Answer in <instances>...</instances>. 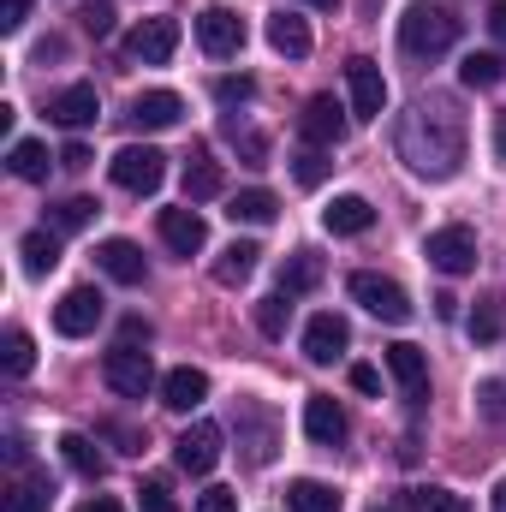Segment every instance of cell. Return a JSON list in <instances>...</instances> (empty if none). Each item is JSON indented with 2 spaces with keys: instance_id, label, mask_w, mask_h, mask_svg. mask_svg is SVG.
<instances>
[{
  "instance_id": "6da1fadb",
  "label": "cell",
  "mask_w": 506,
  "mask_h": 512,
  "mask_svg": "<svg viewBox=\"0 0 506 512\" xmlns=\"http://www.w3.org/2000/svg\"><path fill=\"white\" fill-rule=\"evenodd\" d=\"M399 155L423 179H453L459 161H465V114L447 96L411 102V114L399 120Z\"/></svg>"
},
{
  "instance_id": "7a4b0ae2",
  "label": "cell",
  "mask_w": 506,
  "mask_h": 512,
  "mask_svg": "<svg viewBox=\"0 0 506 512\" xmlns=\"http://www.w3.org/2000/svg\"><path fill=\"white\" fill-rule=\"evenodd\" d=\"M459 42V12L453 6H435V0H411L399 12V48L411 60H435Z\"/></svg>"
},
{
  "instance_id": "3957f363",
  "label": "cell",
  "mask_w": 506,
  "mask_h": 512,
  "mask_svg": "<svg viewBox=\"0 0 506 512\" xmlns=\"http://www.w3.org/2000/svg\"><path fill=\"white\" fill-rule=\"evenodd\" d=\"M108 173H114V185L131 191V197H155L161 179H167V155L149 149V143H126V149L108 161Z\"/></svg>"
},
{
  "instance_id": "277c9868",
  "label": "cell",
  "mask_w": 506,
  "mask_h": 512,
  "mask_svg": "<svg viewBox=\"0 0 506 512\" xmlns=\"http://www.w3.org/2000/svg\"><path fill=\"white\" fill-rule=\"evenodd\" d=\"M346 286H352V298H358V304H364V310H370L376 322H393V328H399V322H411V298H405V286H399V280H387V274H370V268H358V274H352Z\"/></svg>"
},
{
  "instance_id": "5b68a950",
  "label": "cell",
  "mask_w": 506,
  "mask_h": 512,
  "mask_svg": "<svg viewBox=\"0 0 506 512\" xmlns=\"http://www.w3.org/2000/svg\"><path fill=\"white\" fill-rule=\"evenodd\" d=\"M233 423H239L245 465H268V459H274V447H280V423H274V411H268V405H256V399H239Z\"/></svg>"
},
{
  "instance_id": "8992f818",
  "label": "cell",
  "mask_w": 506,
  "mask_h": 512,
  "mask_svg": "<svg viewBox=\"0 0 506 512\" xmlns=\"http://www.w3.org/2000/svg\"><path fill=\"white\" fill-rule=\"evenodd\" d=\"M221 441H227V435H221V423H209V417H203V423H191V429L173 441V459H179V471H191V477H209V471L221 465Z\"/></svg>"
},
{
  "instance_id": "52a82bcc",
  "label": "cell",
  "mask_w": 506,
  "mask_h": 512,
  "mask_svg": "<svg viewBox=\"0 0 506 512\" xmlns=\"http://www.w3.org/2000/svg\"><path fill=\"white\" fill-rule=\"evenodd\" d=\"M423 256L441 268V274H471L477 268V233L471 227H435L423 239Z\"/></svg>"
},
{
  "instance_id": "ba28073f",
  "label": "cell",
  "mask_w": 506,
  "mask_h": 512,
  "mask_svg": "<svg viewBox=\"0 0 506 512\" xmlns=\"http://www.w3.org/2000/svg\"><path fill=\"white\" fill-rule=\"evenodd\" d=\"M102 292L96 286H72L60 304H54V334H66V340H84V334H96V322H102Z\"/></svg>"
},
{
  "instance_id": "9c48e42d",
  "label": "cell",
  "mask_w": 506,
  "mask_h": 512,
  "mask_svg": "<svg viewBox=\"0 0 506 512\" xmlns=\"http://www.w3.org/2000/svg\"><path fill=\"white\" fill-rule=\"evenodd\" d=\"M173 48H179V18H143L126 36V54L137 66H167Z\"/></svg>"
},
{
  "instance_id": "30bf717a",
  "label": "cell",
  "mask_w": 506,
  "mask_h": 512,
  "mask_svg": "<svg viewBox=\"0 0 506 512\" xmlns=\"http://www.w3.org/2000/svg\"><path fill=\"white\" fill-rule=\"evenodd\" d=\"M346 90H352V120H381L387 108V78H381L376 60H346Z\"/></svg>"
},
{
  "instance_id": "8fae6325",
  "label": "cell",
  "mask_w": 506,
  "mask_h": 512,
  "mask_svg": "<svg viewBox=\"0 0 506 512\" xmlns=\"http://www.w3.org/2000/svg\"><path fill=\"white\" fill-rule=\"evenodd\" d=\"M102 376H108V387H114L120 399H143V393L155 387V364H149V352H137V346H120V352H108Z\"/></svg>"
},
{
  "instance_id": "7c38bea8",
  "label": "cell",
  "mask_w": 506,
  "mask_h": 512,
  "mask_svg": "<svg viewBox=\"0 0 506 512\" xmlns=\"http://www.w3.org/2000/svg\"><path fill=\"white\" fill-rule=\"evenodd\" d=\"M197 42H203V54L227 60V54L245 48V18H239L233 6H209V12L197 18Z\"/></svg>"
},
{
  "instance_id": "4fadbf2b",
  "label": "cell",
  "mask_w": 506,
  "mask_h": 512,
  "mask_svg": "<svg viewBox=\"0 0 506 512\" xmlns=\"http://www.w3.org/2000/svg\"><path fill=\"white\" fill-rule=\"evenodd\" d=\"M346 108L334 102V96H310L304 102V114H298V131H304V143H316V149H334L340 137H346Z\"/></svg>"
},
{
  "instance_id": "5bb4252c",
  "label": "cell",
  "mask_w": 506,
  "mask_h": 512,
  "mask_svg": "<svg viewBox=\"0 0 506 512\" xmlns=\"http://www.w3.org/2000/svg\"><path fill=\"white\" fill-rule=\"evenodd\" d=\"M346 346H352L346 316H334V310L310 316V328H304V358H310V364H334V358H346Z\"/></svg>"
},
{
  "instance_id": "9a60e30c",
  "label": "cell",
  "mask_w": 506,
  "mask_h": 512,
  "mask_svg": "<svg viewBox=\"0 0 506 512\" xmlns=\"http://www.w3.org/2000/svg\"><path fill=\"white\" fill-rule=\"evenodd\" d=\"M304 435H310L316 447H328V453L346 441V411H340L334 393H310V399H304Z\"/></svg>"
},
{
  "instance_id": "2e32d148",
  "label": "cell",
  "mask_w": 506,
  "mask_h": 512,
  "mask_svg": "<svg viewBox=\"0 0 506 512\" xmlns=\"http://www.w3.org/2000/svg\"><path fill=\"white\" fill-rule=\"evenodd\" d=\"M48 501H54V483L42 477V471H12L6 477V489H0V512H48Z\"/></svg>"
},
{
  "instance_id": "e0dca14e",
  "label": "cell",
  "mask_w": 506,
  "mask_h": 512,
  "mask_svg": "<svg viewBox=\"0 0 506 512\" xmlns=\"http://www.w3.org/2000/svg\"><path fill=\"white\" fill-rule=\"evenodd\" d=\"M96 114H102V102H96V84H66L54 102H48V120L66 131H84L96 126Z\"/></svg>"
},
{
  "instance_id": "ac0fdd59",
  "label": "cell",
  "mask_w": 506,
  "mask_h": 512,
  "mask_svg": "<svg viewBox=\"0 0 506 512\" xmlns=\"http://www.w3.org/2000/svg\"><path fill=\"white\" fill-rule=\"evenodd\" d=\"M96 268H102L108 280H120V286H143V280H149V262H143V251H137L131 239H102V245H96Z\"/></svg>"
},
{
  "instance_id": "d6986e66",
  "label": "cell",
  "mask_w": 506,
  "mask_h": 512,
  "mask_svg": "<svg viewBox=\"0 0 506 512\" xmlns=\"http://www.w3.org/2000/svg\"><path fill=\"white\" fill-rule=\"evenodd\" d=\"M387 376L399 382L405 399H423V393H429V358H423L411 340H399V346H387Z\"/></svg>"
},
{
  "instance_id": "ffe728a7",
  "label": "cell",
  "mask_w": 506,
  "mask_h": 512,
  "mask_svg": "<svg viewBox=\"0 0 506 512\" xmlns=\"http://www.w3.org/2000/svg\"><path fill=\"white\" fill-rule=\"evenodd\" d=\"M161 239H167V251L197 256L203 245H209V227H203L197 209H161Z\"/></svg>"
},
{
  "instance_id": "44dd1931",
  "label": "cell",
  "mask_w": 506,
  "mask_h": 512,
  "mask_svg": "<svg viewBox=\"0 0 506 512\" xmlns=\"http://www.w3.org/2000/svg\"><path fill=\"white\" fill-rule=\"evenodd\" d=\"M203 399H209V376H203V370L179 364V370L161 376V405H167V411H197Z\"/></svg>"
},
{
  "instance_id": "7402d4cb",
  "label": "cell",
  "mask_w": 506,
  "mask_h": 512,
  "mask_svg": "<svg viewBox=\"0 0 506 512\" xmlns=\"http://www.w3.org/2000/svg\"><path fill=\"white\" fill-rule=\"evenodd\" d=\"M179 120H185V102L173 90H143L131 102V126H143V131H167V126H179Z\"/></svg>"
},
{
  "instance_id": "603a6c76",
  "label": "cell",
  "mask_w": 506,
  "mask_h": 512,
  "mask_svg": "<svg viewBox=\"0 0 506 512\" xmlns=\"http://www.w3.org/2000/svg\"><path fill=\"white\" fill-rule=\"evenodd\" d=\"M322 227H328V233H340V239H358V233H370V227H376V209H370L364 197H352V191H346V197H334V203L322 209Z\"/></svg>"
},
{
  "instance_id": "cb8c5ba5",
  "label": "cell",
  "mask_w": 506,
  "mask_h": 512,
  "mask_svg": "<svg viewBox=\"0 0 506 512\" xmlns=\"http://www.w3.org/2000/svg\"><path fill=\"white\" fill-rule=\"evenodd\" d=\"M221 161L209 155V149H191V161H185V203H209V197H221Z\"/></svg>"
},
{
  "instance_id": "d4e9b609",
  "label": "cell",
  "mask_w": 506,
  "mask_h": 512,
  "mask_svg": "<svg viewBox=\"0 0 506 512\" xmlns=\"http://www.w3.org/2000/svg\"><path fill=\"white\" fill-rule=\"evenodd\" d=\"M268 48L286 54V60H304V54H310V24H304L298 12H274V18H268Z\"/></svg>"
},
{
  "instance_id": "484cf974",
  "label": "cell",
  "mask_w": 506,
  "mask_h": 512,
  "mask_svg": "<svg viewBox=\"0 0 506 512\" xmlns=\"http://www.w3.org/2000/svg\"><path fill=\"white\" fill-rule=\"evenodd\" d=\"M256 262H262V251H256L251 239H233L227 251L215 256V280H221V286H245L256 274Z\"/></svg>"
},
{
  "instance_id": "4316f807",
  "label": "cell",
  "mask_w": 506,
  "mask_h": 512,
  "mask_svg": "<svg viewBox=\"0 0 506 512\" xmlns=\"http://www.w3.org/2000/svg\"><path fill=\"white\" fill-rule=\"evenodd\" d=\"M274 215H280V203H274V191H239V197H227V221H233V227H239V221H245V227H268V221H274Z\"/></svg>"
},
{
  "instance_id": "83f0119b",
  "label": "cell",
  "mask_w": 506,
  "mask_h": 512,
  "mask_svg": "<svg viewBox=\"0 0 506 512\" xmlns=\"http://www.w3.org/2000/svg\"><path fill=\"white\" fill-rule=\"evenodd\" d=\"M310 286H322V256L316 251H292L286 256V268H280V292H286V298H304Z\"/></svg>"
},
{
  "instance_id": "f1b7e54d",
  "label": "cell",
  "mask_w": 506,
  "mask_h": 512,
  "mask_svg": "<svg viewBox=\"0 0 506 512\" xmlns=\"http://www.w3.org/2000/svg\"><path fill=\"white\" fill-rule=\"evenodd\" d=\"M60 459H66L78 477H90V483L108 471V459L96 453V441H90V435H78V429H72V435H60Z\"/></svg>"
},
{
  "instance_id": "f546056e",
  "label": "cell",
  "mask_w": 506,
  "mask_h": 512,
  "mask_svg": "<svg viewBox=\"0 0 506 512\" xmlns=\"http://www.w3.org/2000/svg\"><path fill=\"white\" fill-rule=\"evenodd\" d=\"M286 507L292 512H340V495L328 483H316V477H298V483H286Z\"/></svg>"
},
{
  "instance_id": "4dcf8cb0",
  "label": "cell",
  "mask_w": 506,
  "mask_h": 512,
  "mask_svg": "<svg viewBox=\"0 0 506 512\" xmlns=\"http://www.w3.org/2000/svg\"><path fill=\"white\" fill-rule=\"evenodd\" d=\"M6 167L18 173V179H48V143H36V137H18L12 143V155H6Z\"/></svg>"
},
{
  "instance_id": "1f68e13d",
  "label": "cell",
  "mask_w": 506,
  "mask_h": 512,
  "mask_svg": "<svg viewBox=\"0 0 506 512\" xmlns=\"http://www.w3.org/2000/svg\"><path fill=\"white\" fill-rule=\"evenodd\" d=\"M501 78H506L501 54H465V60H459V84H465V90H495Z\"/></svg>"
},
{
  "instance_id": "d6a6232c",
  "label": "cell",
  "mask_w": 506,
  "mask_h": 512,
  "mask_svg": "<svg viewBox=\"0 0 506 512\" xmlns=\"http://www.w3.org/2000/svg\"><path fill=\"white\" fill-rule=\"evenodd\" d=\"M30 364H36V346H30V334H24V328H6V340H0V370L18 382V376H30Z\"/></svg>"
},
{
  "instance_id": "836d02e7",
  "label": "cell",
  "mask_w": 506,
  "mask_h": 512,
  "mask_svg": "<svg viewBox=\"0 0 506 512\" xmlns=\"http://www.w3.org/2000/svg\"><path fill=\"white\" fill-rule=\"evenodd\" d=\"M18 256H24V274H48V268H60V239L54 233H24Z\"/></svg>"
},
{
  "instance_id": "e575fe53",
  "label": "cell",
  "mask_w": 506,
  "mask_h": 512,
  "mask_svg": "<svg viewBox=\"0 0 506 512\" xmlns=\"http://www.w3.org/2000/svg\"><path fill=\"white\" fill-rule=\"evenodd\" d=\"M334 173V161H328V149H316V143H304L298 155H292V179L304 185V191H316L322 179Z\"/></svg>"
},
{
  "instance_id": "d590c367",
  "label": "cell",
  "mask_w": 506,
  "mask_h": 512,
  "mask_svg": "<svg viewBox=\"0 0 506 512\" xmlns=\"http://www.w3.org/2000/svg\"><path fill=\"white\" fill-rule=\"evenodd\" d=\"M227 131V143H239V155H245V167H268V137L251 126H239V120H221Z\"/></svg>"
},
{
  "instance_id": "8d00e7d4",
  "label": "cell",
  "mask_w": 506,
  "mask_h": 512,
  "mask_svg": "<svg viewBox=\"0 0 506 512\" xmlns=\"http://www.w3.org/2000/svg\"><path fill=\"white\" fill-rule=\"evenodd\" d=\"M96 215H102L96 197H66V203L54 209V233H78V227H90Z\"/></svg>"
},
{
  "instance_id": "74e56055",
  "label": "cell",
  "mask_w": 506,
  "mask_h": 512,
  "mask_svg": "<svg viewBox=\"0 0 506 512\" xmlns=\"http://www.w3.org/2000/svg\"><path fill=\"white\" fill-rule=\"evenodd\" d=\"M286 322H292V298H286V292H268V298L256 304V328H262L268 340H280Z\"/></svg>"
},
{
  "instance_id": "f35d334b",
  "label": "cell",
  "mask_w": 506,
  "mask_h": 512,
  "mask_svg": "<svg viewBox=\"0 0 506 512\" xmlns=\"http://www.w3.org/2000/svg\"><path fill=\"white\" fill-rule=\"evenodd\" d=\"M405 512H459V501H453L447 489H429V483H417V489H405Z\"/></svg>"
},
{
  "instance_id": "ab89813d",
  "label": "cell",
  "mask_w": 506,
  "mask_h": 512,
  "mask_svg": "<svg viewBox=\"0 0 506 512\" xmlns=\"http://www.w3.org/2000/svg\"><path fill=\"white\" fill-rule=\"evenodd\" d=\"M471 340H477V346H495V340H501V310H495V298L477 304V316H471Z\"/></svg>"
},
{
  "instance_id": "60d3db41",
  "label": "cell",
  "mask_w": 506,
  "mask_h": 512,
  "mask_svg": "<svg viewBox=\"0 0 506 512\" xmlns=\"http://www.w3.org/2000/svg\"><path fill=\"white\" fill-rule=\"evenodd\" d=\"M78 24H84L90 36H108V30H114V6H108V0H84V6H78Z\"/></svg>"
},
{
  "instance_id": "b9f144b4",
  "label": "cell",
  "mask_w": 506,
  "mask_h": 512,
  "mask_svg": "<svg viewBox=\"0 0 506 512\" xmlns=\"http://www.w3.org/2000/svg\"><path fill=\"white\" fill-rule=\"evenodd\" d=\"M137 507H143V512H179V501L167 495V483H161V477H149V483L137 489Z\"/></svg>"
},
{
  "instance_id": "7bdbcfd3",
  "label": "cell",
  "mask_w": 506,
  "mask_h": 512,
  "mask_svg": "<svg viewBox=\"0 0 506 512\" xmlns=\"http://www.w3.org/2000/svg\"><path fill=\"white\" fill-rule=\"evenodd\" d=\"M215 96H221L227 108H233V102H251V96H256V78H245V72H239V78H215Z\"/></svg>"
},
{
  "instance_id": "ee69618b",
  "label": "cell",
  "mask_w": 506,
  "mask_h": 512,
  "mask_svg": "<svg viewBox=\"0 0 506 512\" xmlns=\"http://www.w3.org/2000/svg\"><path fill=\"white\" fill-rule=\"evenodd\" d=\"M477 405H483V417L506 423V387L501 382H483V387H477Z\"/></svg>"
},
{
  "instance_id": "f6af8a7d",
  "label": "cell",
  "mask_w": 506,
  "mask_h": 512,
  "mask_svg": "<svg viewBox=\"0 0 506 512\" xmlns=\"http://www.w3.org/2000/svg\"><path fill=\"white\" fill-rule=\"evenodd\" d=\"M197 512H239V495L233 489H203L197 495Z\"/></svg>"
},
{
  "instance_id": "bcb514c9",
  "label": "cell",
  "mask_w": 506,
  "mask_h": 512,
  "mask_svg": "<svg viewBox=\"0 0 506 512\" xmlns=\"http://www.w3.org/2000/svg\"><path fill=\"white\" fill-rule=\"evenodd\" d=\"M24 18H30V0H0V30H6V36L24 30Z\"/></svg>"
},
{
  "instance_id": "7dc6e473",
  "label": "cell",
  "mask_w": 506,
  "mask_h": 512,
  "mask_svg": "<svg viewBox=\"0 0 506 512\" xmlns=\"http://www.w3.org/2000/svg\"><path fill=\"white\" fill-rule=\"evenodd\" d=\"M352 387L358 393H381V370L376 364H352Z\"/></svg>"
},
{
  "instance_id": "c3c4849f",
  "label": "cell",
  "mask_w": 506,
  "mask_h": 512,
  "mask_svg": "<svg viewBox=\"0 0 506 512\" xmlns=\"http://www.w3.org/2000/svg\"><path fill=\"white\" fill-rule=\"evenodd\" d=\"M137 340L149 346V322H143V316H126V322H120V346H137Z\"/></svg>"
},
{
  "instance_id": "681fc988",
  "label": "cell",
  "mask_w": 506,
  "mask_h": 512,
  "mask_svg": "<svg viewBox=\"0 0 506 512\" xmlns=\"http://www.w3.org/2000/svg\"><path fill=\"white\" fill-rule=\"evenodd\" d=\"M60 167H72V173H78V167H90V149H84V143H66V155H60Z\"/></svg>"
},
{
  "instance_id": "f907efd6",
  "label": "cell",
  "mask_w": 506,
  "mask_h": 512,
  "mask_svg": "<svg viewBox=\"0 0 506 512\" xmlns=\"http://www.w3.org/2000/svg\"><path fill=\"white\" fill-rule=\"evenodd\" d=\"M435 316L453 322V316H459V298H453V292H435Z\"/></svg>"
},
{
  "instance_id": "816d5d0a",
  "label": "cell",
  "mask_w": 506,
  "mask_h": 512,
  "mask_svg": "<svg viewBox=\"0 0 506 512\" xmlns=\"http://www.w3.org/2000/svg\"><path fill=\"white\" fill-rule=\"evenodd\" d=\"M66 54V42L60 36H48V42H36V60H60Z\"/></svg>"
},
{
  "instance_id": "f5cc1de1",
  "label": "cell",
  "mask_w": 506,
  "mask_h": 512,
  "mask_svg": "<svg viewBox=\"0 0 506 512\" xmlns=\"http://www.w3.org/2000/svg\"><path fill=\"white\" fill-rule=\"evenodd\" d=\"M489 30L506 42V0H495V6H489Z\"/></svg>"
},
{
  "instance_id": "db71d44e",
  "label": "cell",
  "mask_w": 506,
  "mask_h": 512,
  "mask_svg": "<svg viewBox=\"0 0 506 512\" xmlns=\"http://www.w3.org/2000/svg\"><path fill=\"white\" fill-rule=\"evenodd\" d=\"M78 512H126V507H120L114 495H96V501H84V507H78Z\"/></svg>"
},
{
  "instance_id": "11a10c76",
  "label": "cell",
  "mask_w": 506,
  "mask_h": 512,
  "mask_svg": "<svg viewBox=\"0 0 506 512\" xmlns=\"http://www.w3.org/2000/svg\"><path fill=\"white\" fill-rule=\"evenodd\" d=\"M495 161L506 167V114H495Z\"/></svg>"
},
{
  "instance_id": "9f6ffc18",
  "label": "cell",
  "mask_w": 506,
  "mask_h": 512,
  "mask_svg": "<svg viewBox=\"0 0 506 512\" xmlns=\"http://www.w3.org/2000/svg\"><path fill=\"white\" fill-rule=\"evenodd\" d=\"M489 512H506V477L495 483V501H489Z\"/></svg>"
},
{
  "instance_id": "6f0895ef",
  "label": "cell",
  "mask_w": 506,
  "mask_h": 512,
  "mask_svg": "<svg viewBox=\"0 0 506 512\" xmlns=\"http://www.w3.org/2000/svg\"><path fill=\"white\" fill-rule=\"evenodd\" d=\"M304 6H340V0H304Z\"/></svg>"
},
{
  "instance_id": "680465c9",
  "label": "cell",
  "mask_w": 506,
  "mask_h": 512,
  "mask_svg": "<svg viewBox=\"0 0 506 512\" xmlns=\"http://www.w3.org/2000/svg\"><path fill=\"white\" fill-rule=\"evenodd\" d=\"M376 512H393V507H376Z\"/></svg>"
}]
</instances>
